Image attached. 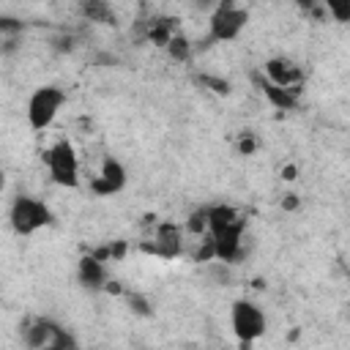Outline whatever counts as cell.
Here are the masks:
<instances>
[{"label": "cell", "mask_w": 350, "mask_h": 350, "mask_svg": "<svg viewBox=\"0 0 350 350\" xmlns=\"http://www.w3.org/2000/svg\"><path fill=\"white\" fill-rule=\"evenodd\" d=\"M8 221H11L16 235H33L36 230L52 224V211L46 202L27 197V194H19V197H14V202L8 208Z\"/></svg>", "instance_id": "cell-1"}, {"label": "cell", "mask_w": 350, "mask_h": 350, "mask_svg": "<svg viewBox=\"0 0 350 350\" xmlns=\"http://www.w3.org/2000/svg\"><path fill=\"white\" fill-rule=\"evenodd\" d=\"M66 104V93L57 85H41L27 98V123L33 131H44L57 118L60 107Z\"/></svg>", "instance_id": "cell-2"}, {"label": "cell", "mask_w": 350, "mask_h": 350, "mask_svg": "<svg viewBox=\"0 0 350 350\" xmlns=\"http://www.w3.org/2000/svg\"><path fill=\"white\" fill-rule=\"evenodd\" d=\"M44 161H46L49 178L57 186H63V189H77L79 186V156H77V150L68 139L55 142L44 153Z\"/></svg>", "instance_id": "cell-3"}, {"label": "cell", "mask_w": 350, "mask_h": 350, "mask_svg": "<svg viewBox=\"0 0 350 350\" xmlns=\"http://www.w3.org/2000/svg\"><path fill=\"white\" fill-rule=\"evenodd\" d=\"M249 22V11L238 5V0H219V5L208 16L211 41H232Z\"/></svg>", "instance_id": "cell-4"}, {"label": "cell", "mask_w": 350, "mask_h": 350, "mask_svg": "<svg viewBox=\"0 0 350 350\" xmlns=\"http://www.w3.org/2000/svg\"><path fill=\"white\" fill-rule=\"evenodd\" d=\"M22 342H25L30 350H44V347L63 350V347H77V339H74L63 325H57V323L49 320V317H36L33 323H27L25 331H22Z\"/></svg>", "instance_id": "cell-5"}, {"label": "cell", "mask_w": 350, "mask_h": 350, "mask_svg": "<svg viewBox=\"0 0 350 350\" xmlns=\"http://www.w3.org/2000/svg\"><path fill=\"white\" fill-rule=\"evenodd\" d=\"M230 325H232L235 336H238L243 345H249V342H254V339H260V336L265 334L268 320H265L262 309H260L254 301L238 298V301L232 304V309H230Z\"/></svg>", "instance_id": "cell-6"}, {"label": "cell", "mask_w": 350, "mask_h": 350, "mask_svg": "<svg viewBox=\"0 0 350 350\" xmlns=\"http://www.w3.org/2000/svg\"><path fill=\"white\" fill-rule=\"evenodd\" d=\"M142 252L172 260L183 252V232L175 221H161L153 227V243H142Z\"/></svg>", "instance_id": "cell-7"}, {"label": "cell", "mask_w": 350, "mask_h": 350, "mask_svg": "<svg viewBox=\"0 0 350 350\" xmlns=\"http://www.w3.org/2000/svg\"><path fill=\"white\" fill-rule=\"evenodd\" d=\"M265 77L271 82H276L282 88H293L298 93L304 88V71L293 60H287V57H271V60H265Z\"/></svg>", "instance_id": "cell-8"}, {"label": "cell", "mask_w": 350, "mask_h": 350, "mask_svg": "<svg viewBox=\"0 0 350 350\" xmlns=\"http://www.w3.org/2000/svg\"><path fill=\"white\" fill-rule=\"evenodd\" d=\"M252 79H254L257 90L268 98L271 107H276V109H295V107H298V90H293V88H282V85L271 82L268 77H262L260 71H254Z\"/></svg>", "instance_id": "cell-9"}, {"label": "cell", "mask_w": 350, "mask_h": 350, "mask_svg": "<svg viewBox=\"0 0 350 350\" xmlns=\"http://www.w3.org/2000/svg\"><path fill=\"white\" fill-rule=\"evenodd\" d=\"M77 276H79V282H82L85 287H90V290H98V287H104V284L109 282L104 262H101L98 257H93L90 252H88L85 257H79V262H77Z\"/></svg>", "instance_id": "cell-10"}, {"label": "cell", "mask_w": 350, "mask_h": 350, "mask_svg": "<svg viewBox=\"0 0 350 350\" xmlns=\"http://www.w3.org/2000/svg\"><path fill=\"white\" fill-rule=\"evenodd\" d=\"M77 8L82 14V19L93 22V25H109V27L118 25V16H115L109 0H79Z\"/></svg>", "instance_id": "cell-11"}, {"label": "cell", "mask_w": 350, "mask_h": 350, "mask_svg": "<svg viewBox=\"0 0 350 350\" xmlns=\"http://www.w3.org/2000/svg\"><path fill=\"white\" fill-rule=\"evenodd\" d=\"M178 33V19L175 16H153L148 22V41L153 46H167L172 41V36Z\"/></svg>", "instance_id": "cell-12"}, {"label": "cell", "mask_w": 350, "mask_h": 350, "mask_svg": "<svg viewBox=\"0 0 350 350\" xmlns=\"http://www.w3.org/2000/svg\"><path fill=\"white\" fill-rule=\"evenodd\" d=\"M208 219H211V227H208L211 235L213 232H221V230H230L235 224H243V216L235 208H230V205H213V208H208Z\"/></svg>", "instance_id": "cell-13"}, {"label": "cell", "mask_w": 350, "mask_h": 350, "mask_svg": "<svg viewBox=\"0 0 350 350\" xmlns=\"http://www.w3.org/2000/svg\"><path fill=\"white\" fill-rule=\"evenodd\" d=\"M98 175L112 186L115 194L126 186V167H123L118 159H112V156H107V159L101 161V172H98Z\"/></svg>", "instance_id": "cell-14"}, {"label": "cell", "mask_w": 350, "mask_h": 350, "mask_svg": "<svg viewBox=\"0 0 350 350\" xmlns=\"http://www.w3.org/2000/svg\"><path fill=\"white\" fill-rule=\"evenodd\" d=\"M164 49H167L170 60H175V63H186V60L191 57V41H189L183 33H175L172 41H170Z\"/></svg>", "instance_id": "cell-15"}, {"label": "cell", "mask_w": 350, "mask_h": 350, "mask_svg": "<svg viewBox=\"0 0 350 350\" xmlns=\"http://www.w3.org/2000/svg\"><path fill=\"white\" fill-rule=\"evenodd\" d=\"M208 227H211V219H208V208H197V211H191L189 213V219H186V230L191 232V235H208Z\"/></svg>", "instance_id": "cell-16"}, {"label": "cell", "mask_w": 350, "mask_h": 350, "mask_svg": "<svg viewBox=\"0 0 350 350\" xmlns=\"http://www.w3.org/2000/svg\"><path fill=\"white\" fill-rule=\"evenodd\" d=\"M320 5L328 11V16L339 25L350 22V0H320Z\"/></svg>", "instance_id": "cell-17"}, {"label": "cell", "mask_w": 350, "mask_h": 350, "mask_svg": "<svg viewBox=\"0 0 350 350\" xmlns=\"http://www.w3.org/2000/svg\"><path fill=\"white\" fill-rule=\"evenodd\" d=\"M197 82H200L202 88H208L211 93H219V96H230V90H232V85H230L224 77H216V74H200Z\"/></svg>", "instance_id": "cell-18"}, {"label": "cell", "mask_w": 350, "mask_h": 350, "mask_svg": "<svg viewBox=\"0 0 350 350\" xmlns=\"http://www.w3.org/2000/svg\"><path fill=\"white\" fill-rule=\"evenodd\" d=\"M126 301H129L131 312H137V314H142V317H150V314H153V306H150L148 298H142L139 293H126Z\"/></svg>", "instance_id": "cell-19"}, {"label": "cell", "mask_w": 350, "mask_h": 350, "mask_svg": "<svg viewBox=\"0 0 350 350\" xmlns=\"http://www.w3.org/2000/svg\"><path fill=\"white\" fill-rule=\"evenodd\" d=\"M238 150H241L243 156H252V153L257 150V137H252V134H241V137H238Z\"/></svg>", "instance_id": "cell-20"}, {"label": "cell", "mask_w": 350, "mask_h": 350, "mask_svg": "<svg viewBox=\"0 0 350 350\" xmlns=\"http://www.w3.org/2000/svg\"><path fill=\"white\" fill-rule=\"evenodd\" d=\"M0 30H3V36L22 33V22H16V19H11V16H3V19H0Z\"/></svg>", "instance_id": "cell-21"}, {"label": "cell", "mask_w": 350, "mask_h": 350, "mask_svg": "<svg viewBox=\"0 0 350 350\" xmlns=\"http://www.w3.org/2000/svg\"><path fill=\"white\" fill-rule=\"evenodd\" d=\"M126 249H129V246H126V241H112V243H109V252H112V260H120V257L126 254Z\"/></svg>", "instance_id": "cell-22"}, {"label": "cell", "mask_w": 350, "mask_h": 350, "mask_svg": "<svg viewBox=\"0 0 350 350\" xmlns=\"http://www.w3.org/2000/svg\"><path fill=\"white\" fill-rule=\"evenodd\" d=\"M282 208H284V211H295V208H298V197H295V194H284V197H282Z\"/></svg>", "instance_id": "cell-23"}, {"label": "cell", "mask_w": 350, "mask_h": 350, "mask_svg": "<svg viewBox=\"0 0 350 350\" xmlns=\"http://www.w3.org/2000/svg\"><path fill=\"white\" fill-rule=\"evenodd\" d=\"M295 172H298V170H295V164L282 167V178H284V180H295Z\"/></svg>", "instance_id": "cell-24"}, {"label": "cell", "mask_w": 350, "mask_h": 350, "mask_svg": "<svg viewBox=\"0 0 350 350\" xmlns=\"http://www.w3.org/2000/svg\"><path fill=\"white\" fill-rule=\"evenodd\" d=\"M293 3H295L298 8H304V11H312V8H314L320 0H293Z\"/></svg>", "instance_id": "cell-25"}, {"label": "cell", "mask_w": 350, "mask_h": 350, "mask_svg": "<svg viewBox=\"0 0 350 350\" xmlns=\"http://www.w3.org/2000/svg\"><path fill=\"white\" fill-rule=\"evenodd\" d=\"M104 290H107V293H115V295H120V293H123L120 282H107V284H104Z\"/></svg>", "instance_id": "cell-26"}]
</instances>
